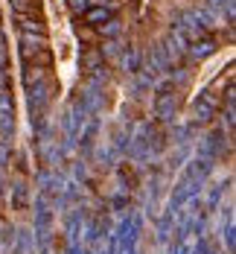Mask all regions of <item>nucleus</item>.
Wrapping results in <instances>:
<instances>
[{
  "mask_svg": "<svg viewBox=\"0 0 236 254\" xmlns=\"http://www.w3.org/2000/svg\"><path fill=\"white\" fill-rule=\"evenodd\" d=\"M47 15H50V30H53V47H56V56L62 67L73 64V35L67 27V12H65V3L62 0H47Z\"/></svg>",
  "mask_w": 236,
  "mask_h": 254,
  "instance_id": "f257e3e1",
  "label": "nucleus"
}]
</instances>
